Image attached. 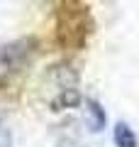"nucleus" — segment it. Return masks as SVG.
Returning a JSON list of instances; mask_svg holds the SVG:
<instances>
[{"mask_svg": "<svg viewBox=\"0 0 139 147\" xmlns=\"http://www.w3.org/2000/svg\"><path fill=\"white\" fill-rule=\"evenodd\" d=\"M32 57V42L29 39H20L12 44H3L0 47V86H7L17 74L25 69V64Z\"/></svg>", "mask_w": 139, "mask_h": 147, "instance_id": "1", "label": "nucleus"}, {"mask_svg": "<svg viewBox=\"0 0 139 147\" xmlns=\"http://www.w3.org/2000/svg\"><path fill=\"white\" fill-rule=\"evenodd\" d=\"M112 135H115V145L117 147H137V135H134L124 123H117V125H115Z\"/></svg>", "mask_w": 139, "mask_h": 147, "instance_id": "2", "label": "nucleus"}, {"mask_svg": "<svg viewBox=\"0 0 139 147\" xmlns=\"http://www.w3.org/2000/svg\"><path fill=\"white\" fill-rule=\"evenodd\" d=\"M0 147H12V135L3 120H0Z\"/></svg>", "mask_w": 139, "mask_h": 147, "instance_id": "3", "label": "nucleus"}]
</instances>
